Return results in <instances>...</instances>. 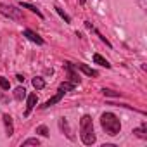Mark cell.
Listing matches in <instances>:
<instances>
[{"instance_id":"obj_11","label":"cell","mask_w":147,"mask_h":147,"mask_svg":"<svg viewBox=\"0 0 147 147\" xmlns=\"http://www.w3.org/2000/svg\"><path fill=\"white\" fill-rule=\"evenodd\" d=\"M94 62H95V64H99V66H104V67H107V69L111 67L109 61H107V59H104L100 54H94Z\"/></svg>"},{"instance_id":"obj_13","label":"cell","mask_w":147,"mask_h":147,"mask_svg":"<svg viewBox=\"0 0 147 147\" xmlns=\"http://www.w3.org/2000/svg\"><path fill=\"white\" fill-rule=\"evenodd\" d=\"M133 133H135L137 137H140V138L147 140V133H145V123L142 125V128H135V130H133Z\"/></svg>"},{"instance_id":"obj_18","label":"cell","mask_w":147,"mask_h":147,"mask_svg":"<svg viewBox=\"0 0 147 147\" xmlns=\"http://www.w3.org/2000/svg\"><path fill=\"white\" fill-rule=\"evenodd\" d=\"M0 88H2V90H9V88H11L9 80H7V78H4V76H0Z\"/></svg>"},{"instance_id":"obj_16","label":"cell","mask_w":147,"mask_h":147,"mask_svg":"<svg viewBox=\"0 0 147 147\" xmlns=\"http://www.w3.org/2000/svg\"><path fill=\"white\" fill-rule=\"evenodd\" d=\"M59 125H61V128H62V130L66 131V135H67V138H73V135H71V131H69V126H67V121H66L64 118H62V119L59 121Z\"/></svg>"},{"instance_id":"obj_20","label":"cell","mask_w":147,"mask_h":147,"mask_svg":"<svg viewBox=\"0 0 147 147\" xmlns=\"http://www.w3.org/2000/svg\"><path fill=\"white\" fill-rule=\"evenodd\" d=\"M36 133L42 135V137H49V128H47L45 125H40V126L36 128Z\"/></svg>"},{"instance_id":"obj_7","label":"cell","mask_w":147,"mask_h":147,"mask_svg":"<svg viewBox=\"0 0 147 147\" xmlns=\"http://www.w3.org/2000/svg\"><path fill=\"white\" fill-rule=\"evenodd\" d=\"M36 102H38L36 94H30V95H28V102H26V111H24V116H30V113L35 109Z\"/></svg>"},{"instance_id":"obj_2","label":"cell","mask_w":147,"mask_h":147,"mask_svg":"<svg viewBox=\"0 0 147 147\" xmlns=\"http://www.w3.org/2000/svg\"><path fill=\"white\" fill-rule=\"evenodd\" d=\"M100 125L107 135H118L121 131V123L114 113H104L100 116Z\"/></svg>"},{"instance_id":"obj_22","label":"cell","mask_w":147,"mask_h":147,"mask_svg":"<svg viewBox=\"0 0 147 147\" xmlns=\"http://www.w3.org/2000/svg\"><path fill=\"white\" fill-rule=\"evenodd\" d=\"M16 78H18V82H24V76H23V75H18Z\"/></svg>"},{"instance_id":"obj_9","label":"cell","mask_w":147,"mask_h":147,"mask_svg":"<svg viewBox=\"0 0 147 147\" xmlns=\"http://www.w3.org/2000/svg\"><path fill=\"white\" fill-rule=\"evenodd\" d=\"M75 67H76V69H80V71H83L87 76H97V71H95V69H92V67H88V66H87V64H83V62L75 64Z\"/></svg>"},{"instance_id":"obj_19","label":"cell","mask_w":147,"mask_h":147,"mask_svg":"<svg viewBox=\"0 0 147 147\" xmlns=\"http://www.w3.org/2000/svg\"><path fill=\"white\" fill-rule=\"evenodd\" d=\"M55 11H57V14H59V16H61V18H62L66 23H71V18H69V16H67V14H66V12L61 9V7H57V5H55Z\"/></svg>"},{"instance_id":"obj_21","label":"cell","mask_w":147,"mask_h":147,"mask_svg":"<svg viewBox=\"0 0 147 147\" xmlns=\"http://www.w3.org/2000/svg\"><path fill=\"white\" fill-rule=\"evenodd\" d=\"M26 145H36V147H38V145H40V140H38V138H28V140L23 142V147H26Z\"/></svg>"},{"instance_id":"obj_3","label":"cell","mask_w":147,"mask_h":147,"mask_svg":"<svg viewBox=\"0 0 147 147\" xmlns=\"http://www.w3.org/2000/svg\"><path fill=\"white\" fill-rule=\"evenodd\" d=\"M0 14L9 18V19H14V21H23L24 16H23V11L14 7V5H4V4H0Z\"/></svg>"},{"instance_id":"obj_4","label":"cell","mask_w":147,"mask_h":147,"mask_svg":"<svg viewBox=\"0 0 147 147\" xmlns=\"http://www.w3.org/2000/svg\"><path fill=\"white\" fill-rule=\"evenodd\" d=\"M64 69L67 73V78L71 83H75V85H80V76L76 75V71H75V64H71V62H64Z\"/></svg>"},{"instance_id":"obj_14","label":"cell","mask_w":147,"mask_h":147,"mask_svg":"<svg viewBox=\"0 0 147 147\" xmlns=\"http://www.w3.org/2000/svg\"><path fill=\"white\" fill-rule=\"evenodd\" d=\"M75 87H76V85H75V83H71V82H62V83L59 85V88H62L64 92H71Z\"/></svg>"},{"instance_id":"obj_10","label":"cell","mask_w":147,"mask_h":147,"mask_svg":"<svg viewBox=\"0 0 147 147\" xmlns=\"http://www.w3.org/2000/svg\"><path fill=\"white\" fill-rule=\"evenodd\" d=\"M19 7H21V9H30V11H31L33 14H36L40 19H43V14H42V12H40L35 5H31V4H28V2H21V5H19Z\"/></svg>"},{"instance_id":"obj_17","label":"cell","mask_w":147,"mask_h":147,"mask_svg":"<svg viewBox=\"0 0 147 147\" xmlns=\"http://www.w3.org/2000/svg\"><path fill=\"white\" fill-rule=\"evenodd\" d=\"M102 94H104L106 97H121L119 92H114V90H111V88H102Z\"/></svg>"},{"instance_id":"obj_6","label":"cell","mask_w":147,"mask_h":147,"mask_svg":"<svg viewBox=\"0 0 147 147\" xmlns=\"http://www.w3.org/2000/svg\"><path fill=\"white\" fill-rule=\"evenodd\" d=\"M64 94H66V92H64L62 88H59V90H57V94H55L54 97H50V99H49V100H47V102L42 106V109H47V107H50V106H54V104L61 102V99L64 97Z\"/></svg>"},{"instance_id":"obj_5","label":"cell","mask_w":147,"mask_h":147,"mask_svg":"<svg viewBox=\"0 0 147 147\" xmlns=\"http://www.w3.org/2000/svg\"><path fill=\"white\" fill-rule=\"evenodd\" d=\"M23 35H24L28 40H31L33 43H36V45H43V43H45V42H43V38H42L38 33H35L33 30H24V31H23Z\"/></svg>"},{"instance_id":"obj_23","label":"cell","mask_w":147,"mask_h":147,"mask_svg":"<svg viewBox=\"0 0 147 147\" xmlns=\"http://www.w3.org/2000/svg\"><path fill=\"white\" fill-rule=\"evenodd\" d=\"M80 4H82V5H83V4H85V0H80Z\"/></svg>"},{"instance_id":"obj_1","label":"cell","mask_w":147,"mask_h":147,"mask_svg":"<svg viewBox=\"0 0 147 147\" xmlns=\"http://www.w3.org/2000/svg\"><path fill=\"white\" fill-rule=\"evenodd\" d=\"M80 137H82V142L85 145H92L95 144V131H94V121L88 114L82 116L80 119Z\"/></svg>"},{"instance_id":"obj_15","label":"cell","mask_w":147,"mask_h":147,"mask_svg":"<svg viewBox=\"0 0 147 147\" xmlns=\"http://www.w3.org/2000/svg\"><path fill=\"white\" fill-rule=\"evenodd\" d=\"M31 83H33V87H35L36 90H42V88L45 87V82H43L42 78H38V76H36V78H33V82H31Z\"/></svg>"},{"instance_id":"obj_8","label":"cell","mask_w":147,"mask_h":147,"mask_svg":"<svg viewBox=\"0 0 147 147\" xmlns=\"http://www.w3.org/2000/svg\"><path fill=\"white\" fill-rule=\"evenodd\" d=\"M2 118H4V125H5V133H7V137H12V133H14V123H12V118H11L9 114H4Z\"/></svg>"},{"instance_id":"obj_12","label":"cell","mask_w":147,"mask_h":147,"mask_svg":"<svg viewBox=\"0 0 147 147\" xmlns=\"http://www.w3.org/2000/svg\"><path fill=\"white\" fill-rule=\"evenodd\" d=\"M14 99H16V100L26 99V88H24V87H18V88L14 90Z\"/></svg>"}]
</instances>
